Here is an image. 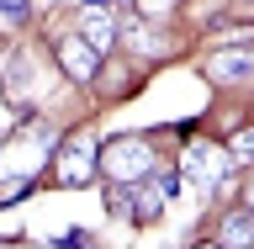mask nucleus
I'll use <instances>...</instances> for the list:
<instances>
[{"mask_svg":"<svg viewBox=\"0 0 254 249\" xmlns=\"http://www.w3.org/2000/svg\"><path fill=\"white\" fill-rule=\"evenodd\" d=\"M53 149H59L53 127H37V122H27L21 133H11V138L0 143V207L21 202L37 186V175L53 159Z\"/></svg>","mask_w":254,"mask_h":249,"instance_id":"f257e3e1","label":"nucleus"},{"mask_svg":"<svg viewBox=\"0 0 254 249\" xmlns=\"http://www.w3.org/2000/svg\"><path fill=\"white\" fill-rule=\"evenodd\" d=\"M101 175L111 180H148L154 175V143L138 138V133H122L101 149Z\"/></svg>","mask_w":254,"mask_h":249,"instance_id":"f03ea898","label":"nucleus"},{"mask_svg":"<svg viewBox=\"0 0 254 249\" xmlns=\"http://www.w3.org/2000/svg\"><path fill=\"white\" fill-rule=\"evenodd\" d=\"M95 170H101V149H95L90 133H69L53 149V180L59 186H90Z\"/></svg>","mask_w":254,"mask_h":249,"instance_id":"7ed1b4c3","label":"nucleus"},{"mask_svg":"<svg viewBox=\"0 0 254 249\" xmlns=\"http://www.w3.org/2000/svg\"><path fill=\"white\" fill-rule=\"evenodd\" d=\"M180 175H190L201 191H217L228 175H233V149H222V143L212 138H196L186 149V159H180Z\"/></svg>","mask_w":254,"mask_h":249,"instance_id":"20e7f679","label":"nucleus"},{"mask_svg":"<svg viewBox=\"0 0 254 249\" xmlns=\"http://www.w3.org/2000/svg\"><path fill=\"white\" fill-rule=\"evenodd\" d=\"M59 69L74 80V85H90V80L101 75V48H90L85 37H64L59 43Z\"/></svg>","mask_w":254,"mask_h":249,"instance_id":"39448f33","label":"nucleus"},{"mask_svg":"<svg viewBox=\"0 0 254 249\" xmlns=\"http://www.w3.org/2000/svg\"><path fill=\"white\" fill-rule=\"evenodd\" d=\"M206 75L217 80V85H244L254 80V48H222L206 59Z\"/></svg>","mask_w":254,"mask_h":249,"instance_id":"423d86ee","label":"nucleus"},{"mask_svg":"<svg viewBox=\"0 0 254 249\" xmlns=\"http://www.w3.org/2000/svg\"><path fill=\"white\" fill-rule=\"evenodd\" d=\"M79 37H85L90 48H101V53H106V48L117 43V27H111L101 11H85V16H79Z\"/></svg>","mask_w":254,"mask_h":249,"instance_id":"0eeeda50","label":"nucleus"},{"mask_svg":"<svg viewBox=\"0 0 254 249\" xmlns=\"http://www.w3.org/2000/svg\"><path fill=\"white\" fill-rule=\"evenodd\" d=\"M217 239H222V244H254V207H249V212H228Z\"/></svg>","mask_w":254,"mask_h":249,"instance_id":"6e6552de","label":"nucleus"},{"mask_svg":"<svg viewBox=\"0 0 254 249\" xmlns=\"http://www.w3.org/2000/svg\"><path fill=\"white\" fill-rule=\"evenodd\" d=\"M233 159H244V165H254V127H244V133H233Z\"/></svg>","mask_w":254,"mask_h":249,"instance_id":"1a4fd4ad","label":"nucleus"},{"mask_svg":"<svg viewBox=\"0 0 254 249\" xmlns=\"http://www.w3.org/2000/svg\"><path fill=\"white\" fill-rule=\"evenodd\" d=\"M0 21L5 27H21L27 21V0H0Z\"/></svg>","mask_w":254,"mask_h":249,"instance_id":"9d476101","label":"nucleus"},{"mask_svg":"<svg viewBox=\"0 0 254 249\" xmlns=\"http://www.w3.org/2000/svg\"><path fill=\"white\" fill-rule=\"evenodd\" d=\"M154 180H159V191H164V196H180V170H159Z\"/></svg>","mask_w":254,"mask_h":249,"instance_id":"9b49d317","label":"nucleus"},{"mask_svg":"<svg viewBox=\"0 0 254 249\" xmlns=\"http://www.w3.org/2000/svg\"><path fill=\"white\" fill-rule=\"evenodd\" d=\"M79 5H85V11H106V0H79Z\"/></svg>","mask_w":254,"mask_h":249,"instance_id":"f8f14e48","label":"nucleus"},{"mask_svg":"<svg viewBox=\"0 0 254 249\" xmlns=\"http://www.w3.org/2000/svg\"><path fill=\"white\" fill-rule=\"evenodd\" d=\"M249 207H254V180H249Z\"/></svg>","mask_w":254,"mask_h":249,"instance_id":"ddd939ff","label":"nucleus"}]
</instances>
